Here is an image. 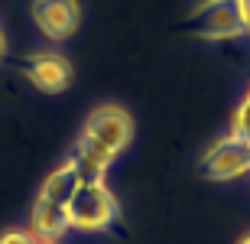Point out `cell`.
<instances>
[{"label":"cell","instance_id":"1","mask_svg":"<svg viewBox=\"0 0 250 244\" xmlns=\"http://www.w3.org/2000/svg\"><path fill=\"white\" fill-rule=\"evenodd\" d=\"M68 222L72 231H107L117 218V199L107 182H78L75 196L68 199Z\"/></svg>","mask_w":250,"mask_h":244},{"label":"cell","instance_id":"2","mask_svg":"<svg viewBox=\"0 0 250 244\" xmlns=\"http://www.w3.org/2000/svg\"><path fill=\"white\" fill-rule=\"evenodd\" d=\"M82 133L117 160L130 147V140H133V117L124 111L121 104H101V108H94L88 114Z\"/></svg>","mask_w":250,"mask_h":244},{"label":"cell","instance_id":"3","mask_svg":"<svg viewBox=\"0 0 250 244\" xmlns=\"http://www.w3.org/2000/svg\"><path fill=\"white\" fill-rule=\"evenodd\" d=\"M202 173L208 179H237L250 173V143L244 137H237L234 131H228L224 137L208 147L202 153Z\"/></svg>","mask_w":250,"mask_h":244},{"label":"cell","instance_id":"4","mask_svg":"<svg viewBox=\"0 0 250 244\" xmlns=\"http://www.w3.org/2000/svg\"><path fill=\"white\" fill-rule=\"evenodd\" d=\"M195 29L202 39H237L247 36L234 0H202L195 7Z\"/></svg>","mask_w":250,"mask_h":244},{"label":"cell","instance_id":"5","mask_svg":"<svg viewBox=\"0 0 250 244\" xmlns=\"http://www.w3.org/2000/svg\"><path fill=\"white\" fill-rule=\"evenodd\" d=\"M33 20H36L42 36L62 43L78 29L82 7H78V0H36L33 3Z\"/></svg>","mask_w":250,"mask_h":244},{"label":"cell","instance_id":"6","mask_svg":"<svg viewBox=\"0 0 250 244\" xmlns=\"http://www.w3.org/2000/svg\"><path fill=\"white\" fill-rule=\"evenodd\" d=\"M26 78L33 88L46 94H59L72 85V62L59 52H33L26 62Z\"/></svg>","mask_w":250,"mask_h":244},{"label":"cell","instance_id":"7","mask_svg":"<svg viewBox=\"0 0 250 244\" xmlns=\"http://www.w3.org/2000/svg\"><path fill=\"white\" fill-rule=\"evenodd\" d=\"M29 231L39 244H59L68 231H72V222H68V208L65 205H56V202H46L39 199L33 202L29 208Z\"/></svg>","mask_w":250,"mask_h":244},{"label":"cell","instance_id":"8","mask_svg":"<svg viewBox=\"0 0 250 244\" xmlns=\"http://www.w3.org/2000/svg\"><path fill=\"white\" fill-rule=\"evenodd\" d=\"M68 163L75 166V173H78L82 182H104L107 166L114 163V156L107 150H101L94 140H88L84 133H78V140H75L72 153H68Z\"/></svg>","mask_w":250,"mask_h":244},{"label":"cell","instance_id":"9","mask_svg":"<svg viewBox=\"0 0 250 244\" xmlns=\"http://www.w3.org/2000/svg\"><path fill=\"white\" fill-rule=\"evenodd\" d=\"M78 173L68 160L59 163L46 179H42V186H39V199H46V202H56V205H68V199L75 196V189H78Z\"/></svg>","mask_w":250,"mask_h":244},{"label":"cell","instance_id":"10","mask_svg":"<svg viewBox=\"0 0 250 244\" xmlns=\"http://www.w3.org/2000/svg\"><path fill=\"white\" fill-rule=\"evenodd\" d=\"M231 131L250 143V94H244V101L237 104V111H234V121H231Z\"/></svg>","mask_w":250,"mask_h":244},{"label":"cell","instance_id":"11","mask_svg":"<svg viewBox=\"0 0 250 244\" xmlns=\"http://www.w3.org/2000/svg\"><path fill=\"white\" fill-rule=\"evenodd\" d=\"M0 244H39V241L33 238L29 228H10V231L0 235Z\"/></svg>","mask_w":250,"mask_h":244},{"label":"cell","instance_id":"12","mask_svg":"<svg viewBox=\"0 0 250 244\" xmlns=\"http://www.w3.org/2000/svg\"><path fill=\"white\" fill-rule=\"evenodd\" d=\"M237 3V13H241V26H244V33L250 36V0H234Z\"/></svg>","mask_w":250,"mask_h":244},{"label":"cell","instance_id":"13","mask_svg":"<svg viewBox=\"0 0 250 244\" xmlns=\"http://www.w3.org/2000/svg\"><path fill=\"white\" fill-rule=\"evenodd\" d=\"M7 56V36H3V29H0V59Z\"/></svg>","mask_w":250,"mask_h":244},{"label":"cell","instance_id":"14","mask_svg":"<svg viewBox=\"0 0 250 244\" xmlns=\"http://www.w3.org/2000/svg\"><path fill=\"white\" fill-rule=\"evenodd\" d=\"M237 244H250V235H247V238H241V241H237Z\"/></svg>","mask_w":250,"mask_h":244},{"label":"cell","instance_id":"15","mask_svg":"<svg viewBox=\"0 0 250 244\" xmlns=\"http://www.w3.org/2000/svg\"><path fill=\"white\" fill-rule=\"evenodd\" d=\"M247 94H250V88H247Z\"/></svg>","mask_w":250,"mask_h":244}]
</instances>
